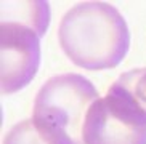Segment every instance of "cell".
<instances>
[{
    "instance_id": "1",
    "label": "cell",
    "mask_w": 146,
    "mask_h": 144,
    "mask_svg": "<svg viewBox=\"0 0 146 144\" xmlns=\"http://www.w3.org/2000/svg\"><path fill=\"white\" fill-rule=\"evenodd\" d=\"M58 38L69 59L88 71L116 67L130 48V32L124 16L104 2L74 5L61 19Z\"/></svg>"
},
{
    "instance_id": "7",
    "label": "cell",
    "mask_w": 146,
    "mask_h": 144,
    "mask_svg": "<svg viewBox=\"0 0 146 144\" xmlns=\"http://www.w3.org/2000/svg\"><path fill=\"white\" fill-rule=\"evenodd\" d=\"M3 144H48L35 130L32 120H21L7 131Z\"/></svg>"
},
{
    "instance_id": "5",
    "label": "cell",
    "mask_w": 146,
    "mask_h": 144,
    "mask_svg": "<svg viewBox=\"0 0 146 144\" xmlns=\"http://www.w3.org/2000/svg\"><path fill=\"white\" fill-rule=\"evenodd\" d=\"M106 98L129 119L146 125V67L120 74L109 87Z\"/></svg>"
},
{
    "instance_id": "4",
    "label": "cell",
    "mask_w": 146,
    "mask_h": 144,
    "mask_svg": "<svg viewBox=\"0 0 146 144\" xmlns=\"http://www.w3.org/2000/svg\"><path fill=\"white\" fill-rule=\"evenodd\" d=\"M85 144H146V125L117 112L106 98L93 102L84 125Z\"/></svg>"
},
{
    "instance_id": "6",
    "label": "cell",
    "mask_w": 146,
    "mask_h": 144,
    "mask_svg": "<svg viewBox=\"0 0 146 144\" xmlns=\"http://www.w3.org/2000/svg\"><path fill=\"white\" fill-rule=\"evenodd\" d=\"M11 8L5 2L0 3L2 19L18 21L34 27L40 35L48 27V3L47 2H13Z\"/></svg>"
},
{
    "instance_id": "2",
    "label": "cell",
    "mask_w": 146,
    "mask_h": 144,
    "mask_svg": "<svg viewBox=\"0 0 146 144\" xmlns=\"http://www.w3.org/2000/svg\"><path fill=\"white\" fill-rule=\"evenodd\" d=\"M98 96L93 83L84 75H55L35 96L32 123L48 144H85L84 125Z\"/></svg>"
},
{
    "instance_id": "3",
    "label": "cell",
    "mask_w": 146,
    "mask_h": 144,
    "mask_svg": "<svg viewBox=\"0 0 146 144\" xmlns=\"http://www.w3.org/2000/svg\"><path fill=\"white\" fill-rule=\"evenodd\" d=\"M40 37L27 24L0 19V90L16 93L32 82L40 66Z\"/></svg>"
}]
</instances>
